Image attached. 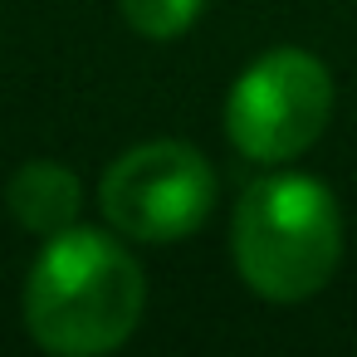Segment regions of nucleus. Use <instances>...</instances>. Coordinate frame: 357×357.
<instances>
[{"label": "nucleus", "instance_id": "1", "mask_svg": "<svg viewBox=\"0 0 357 357\" xmlns=\"http://www.w3.org/2000/svg\"><path fill=\"white\" fill-rule=\"evenodd\" d=\"M20 308L35 347L54 357H98L137 333L147 279L123 240L93 225H69L40 245Z\"/></svg>", "mask_w": 357, "mask_h": 357}, {"label": "nucleus", "instance_id": "2", "mask_svg": "<svg viewBox=\"0 0 357 357\" xmlns=\"http://www.w3.org/2000/svg\"><path fill=\"white\" fill-rule=\"evenodd\" d=\"M230 259L250 294L269 303H303L342 264V206L303 172H274L235 201Z\"/></svg>", "mask_w": 357, "mask_h": 357}, {"label": "nucleus", "instance_id": "3", "mask_svg": "<svg viewBox=\"0 0 357 357\" xmlns=\"http://www.w3.org/2000/svg\"><path fill=\"white\" fill-rule=\"evenodd\" d=\"M333 118V74L318 54L264 50L225 93V137L245 162L279 167L303 157Z\"/></svg>", "mask_w": 357, "mask_h": 357}, {"label": "nucleus", "instance_id": "4", "mask_svg": "<svg viewBox=\"0 0 357 357\" xmlns=\"http://www.w3.org/2000/svg\"><path fill=\"white\" fill-rule=\"evenodd\" d=\"M215 172L211 162L172 137L128 147L98 181V211L113 235L137 245H176L196 235L215 211Z\"/></svg>", "mask_w": 357, "mask_h": 357}, {"label": "nucleus", "instance_id": "5", "mask_svg": "<svg viewBox=\"0 0 357 357\" xmlns=\"http://www.w3.org/2000/svg\"><path fill=\"white\" fill-rule=\"evenodd\" d=\"M79 206H84V186L79 176L54 162V157H35L25 162L10 181H6V211L15 215V225H25L30 235L50 240L69 225H79Z\"/></svg>", "mask_w": 357, "mask_h": 357}, {"label": "nucleus", "instance_id": "6", "mask_svg": "<svg viewBox=\"0 0 357 357\" xmlns=\"http://www.w3.org/2000/svg\"><path fill=\"white\" fill-rule=\"evenodd\" d=\"M201 6L206 0H118L123 20L152 40V45H167V40H181L196 20H201Z\"/></svg>", "mask_w": 357, "mask_h": 357}]
</instances>
